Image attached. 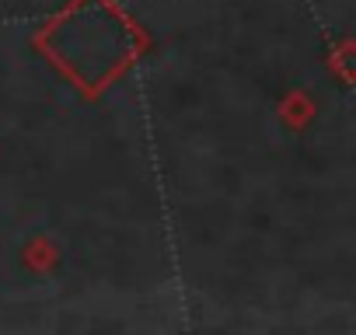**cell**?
<instances>
[{
	"label": "cell",
	"mask_w": 356,
	"mask_h": 335,
	"mask_svg": "<svg viewBox=\"0 0 356 335\" xmlns=\"http://www.w3.org/2000/svg\"><path fill=\"white\" fill-rule=\"evenodd\" d=\"M186 332L122 0L0 22V335Z\"/></svg>",
	"instance_id": "1"
}]
</instances>
